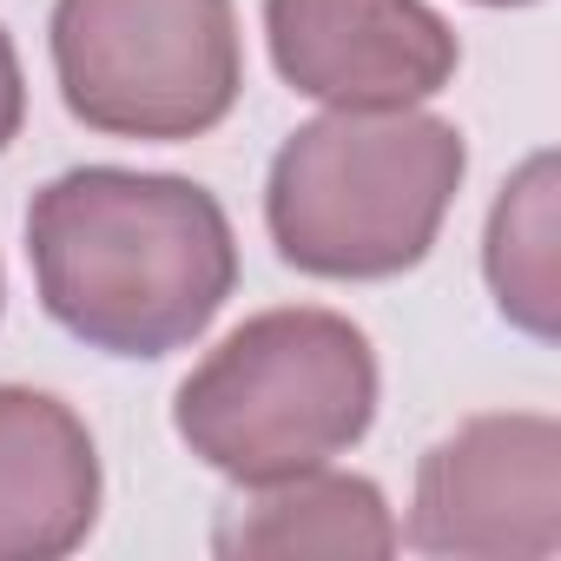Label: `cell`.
Returning a JSON list of instances; mask_svg holds the SVG:
<instances>
[{"mask_svg": "<svg viewBox=\"0 0 561 561\" xmlns=\"http://www.w3.org/2000/svg\"><path fill=\"white\" fill-rule=\"evenodd\" d=\"M21 119H27V73H21V54L0 27V152L21 139Z\"/></svg>", "mask_w": 561, "mask_h": 561, "instance_id": "30bf717a", "label": "cell"}, {"mask_svg": "<svg viewBox=\"0 0 561 561\" xmlns=\"http://www.w3.org/2000/svg\"><path fill=\"white\" fill-rule=\"evenodd\" d=\"M27 264L47 318L106 357H172L238 291L225 205L179 172L73 165L27 205Z\"/></svg>", "mask_w": 561, "mask_h": 561, "instance_id": "6da1fadb", "label": "cell"}, {"mask_svg": "<svg viewBox=\"0 0 561 561\" xmlns=\"http://www.w3.org/2000/svg\"><path fill=\"white\" fill-rule=\"evenodd\" d=\"M100 449L54 390L0 383V561H60L100 522Z\"/></svg>", "mask_w": 561, "mask_h": 561, "instance_id": "52a82bcc", "label": "cell"}, {"mask_svg": "<svg viewBox=\"0 0 561 561\" xmlns=\"http://www.w3.org/2000/svg\"><path fill=\"white\" fill-rule=\"evenodd\" d=\"M377 423V351L344 311L244 318L172 397L179 443L238 489L285 482L357 449Z\"/></svg>", "mask_w": 561, "mask_h": 561, "instance_id": "3957f363", "label": "cell"}, {"mask_svg": "<svg viewBox=\"0 0 561 561\" xmlns=\"http://www.w3.org/2000/svg\"><path fill=\"white\" fill-rule=\"evenodd\" d=\"M47 47L67 113L106 139H205L244 93L231 0H54Z\"/></svg>", "mask_w": 561, "mask_h": 561, "instance_id": "277c9868", "label": "cell"}, {"mask_svg": "<svg viewBox=\"0 0 561 561\" xmlns=\"http://www.w3.org/2000/svg\"><path fill=\"white\" fill-rule=\"evenodd\" d=\"M403 541L456 561H548L561 548V423L541 410L456 423L416 462Z\"/></svg>", "mask_w": 561, "mask_h": 561, "instance_id": "5b68a950", "label": "cell"}, {"mask_svg": "<svg viewBox=\"0 0 561 561\" xmlns=\"http://www.w3.org/2000/svg\"><path fill=\"white\" fill-rule=\"evenodd\" d=\"M482 8H535V0H482Z\"/></svg>", "mask_w": 561, "mask_h": 561, "instance_id": "8fae6325", "label": "cell"}, {"mask_svg": "<svg viewBox=\"0 0 561 561\" xmlns=\"http://www.w3.org/2000/svg\"><path fill=\"white\" fill-rule=\"evenodd\" d=\"M554 152H535L495 198L489 231H482V277L495 311L528 331L535 344H554V311H561V285H554Z\"/></svg>", "mask_w": 561, "mask_h": 561, "instance_id": "9c48e42d", "label": "cell"}, {"mask_svg": "<svg viewBox=\"0 0 561 561\" xmlns=\"http://www.w3.org/2000/svg\"><path fill=\"white\" fill-rule=\"evenodd\" d=\"M0 305H8V285H0Z\"/></svg>", "mask_w": 561, "mask_h": 561, "instance_id": "7c38bea8", "label": "cell"}, {"mask_svg": "<svg viewBox=\"0 0 561 561\" xmlns=\"http://www.w3.org/2000/svg\"><path fill=\"white\" fill-rule=\"evenodd\" d=\"M218 554H331V561H383L403 548V528L370 476L305 469L285 482H257L211 528Z\"/></svg>", "mask_w": 561, "mask_h": 561, "instance_id": "ba28073f", "label": "cell"}, {"mask_svg": "<svg viewBox=\"0 0 561 561\" xmlns=\"http://www.w3.org/2000/svg\"><path fill=\"white\" fill-rule=\"evenodd\" d=\"M264 41L277 80L318 106H423L462 67L430 0H264Z\"/></svg>", "mask_w": 561, "mask_h": 561, "instance_id": "8992f818", "label": "cell"}, {"mask_svg": "<svg viewBox=\"0 0 561 561\" xmlns=\"http://www.w3.org/2000/svg\"><path fill=\"white\" fill-rule=\"evenodd\" d=\"M469 146L423 106H331L298 126L264 179V231L291 271L377 285L430 257Z\"/></svg>", "mask_w": 561, "mask_h": 561, "instance_id": "7a4b0ae2", "label": "cell"}]
</instances>
